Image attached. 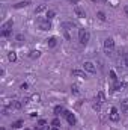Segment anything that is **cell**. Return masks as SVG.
<instances>
[{
    "mask_svg": "<svg viewBox=\"0 0 128 130\" xmlns=\"http://www.w3.org/2000/svg\"><path fill=\"white\" fill-rule=\"evenodd\" d=\"M51 126H53V127H59V126H60V120H59V118H54V120L51 121Z\"/></svg>",
    "mask_w": 128,
    "mask_h": 130,
    "instance_id": "d6986e66",
    "label": "cell"
},
{
    "mask_svg": "<svg viewBox=\"0 0 128 130\" xmlns=\"http://www.w3.org/2000/svg\"><path fill=\"white\" fill-rule=\"evenodd\" d=\"M72 76L80 77V79H86V77H88L86 73H84V70H72Z\"/></svg>",
    "mask_w": 128,
    "mask_h": 130,
    "instance_id": "ba28073f",
    "label": "cell"
},
{
    "mask_svg": "<svg viewBox=\"0 0 128 130\" xmlns=\"http://www.w3.org/2000/svg\"><path fill=\"white\" fill-rule=\"evenodd\" d=\"M11 33H12V29H9V30H2V35H3V36H9Z\"/></svg>",
    "mask_w": 128,
    "mask_h": 130,
    "instance_id": "603a6c76",
    "label": "cell"
},
{
    "mask_svg": "<svg viewBox=\"0 0 128 130\" xmlns=\"http://www.w3.org/2000/svg\"><path fill=\"white\" fill-rule=\"evenodd\" d=\"M125 14H127V17H128V8H125Z\"/></svg>",
    "mask_w": 128,
    "mask_h": 130,
    "instance_id": "1f68e13d",
    "label": "cell"
},
{
    "mask_svg": "<svg viewBox=\"0 0 128 130\" xmlns=\"http://www.w3.org/2000/svg\"><path fill=\"white\" fill-rule=\"evenodd\" d=\"M104 51H106L107 56L113 55V51H115V41H113V38H107L104 41Z\"/></svg>",
    "mask_w": 128,
    "mask_h": 130,
    "instance_id": "6da1fadb",
    "label": "cell"
},
{
    "mask_svg": "<svg viewBox=\"0 0 128 130\" xmlns=\"http://www.w3.org/2000/svg\"><path fill=\"white\" fill-rule=\"evenodd\" d=\"M97 17H98L101 21H106V14H104V12H101V11H100V12H97Z\"/></svg>",
    "mask_w": 128,
    "mask_h": 130,
    "instance_id": "e0dca14e",
    "label": "cell"
},
{
    "mask_svg": "<svg viewBox=\"0 0 128 130\" xmlns=\"http://www.w3.org/2000/svg\"><path fill=\"white\" fill-rule=\"evenodd\" d=\"M83 68L88 71V73H95L97 71V68H95V65L92 64V62H89V61H86L84 64H83Z\"/></svg>",
    "mask_w": 128,
    "mask_h": 130,
    "instance_id": "277c9868",
    "label": "cell"
},
{
    "mask_svg": "<svg viewBox=\"0 0 128 130\" xmlns=\"http://www.w3.org/2000/svg\"><path fill=\"white\" fill-rule=\"evenodd\" d=\"M124 86H125L124 83H116V85H115V91H121Z\"/></svg>",
    "mask_w": 128,
    "mask_h": 130,
    "instance_id": "7402d4cb",
    "label": "cell"
},
{
    "mask_svg": "<svg viewBox=\"0 0 128 130\" xmlns=\"http://www.w3.org/2000/svg\"><path fill=\"white\" fill-rule=\"evenodd\" d=\"M45 9H47V8H45L44 5H41V6H38V8L35 9V14H41V12H44Z\"/></svg>",
    "mask_w": 128,
    "mask_h": 130,
    "instance_id": "2e32d148",
    "label": "cell"
},
{
    "mask_svg": "<svg viewBox=\"0 0 128 130\" xmlns=\"http://www.w3.org/2000/svg\"><path fill=\"white\" fill-rule=\"evenodd\" d=\"M110 79H112L113 82H116V80H118V77H116V73H115L113 70H110Z\"/></svg>",
    "mask_w": 128,
    "mask_h": 130,
    "instance_id": "ffe728a7",
    "label": "cell"
},
{
    "mask_svg": "<svg viewBox=\"0 0 128 130\" xmlns=\"http://www.w3.org/2000/svg\"><path fill=\"white\" fill-rule=\"evenodd\" d=\"M17 39H18V41H23L24 38H23V35H17Z\"/></svg>",
    "mask_w": 128,
    "mask_h": 130,
    "instance_id": "f546056e",
    "label": "cell"
},
{
    "mask_svg": "<svg viewBox=\"0 0 128 130\" xmlns=\"http://www.w3.org/2000/svg\"><path fill=\"white\" fill-rule=\"evenodd\" d=\"M24 130H30V129H24Z\"/></svg>",
    "mask_w": 128,
    "mask_h": 130,
    "instance_id": "8d00e7d4",
    "label": "cell"
},
{
    "mask_svg": "<svg viewBox=\"0 0 128 130\" xmlns=\"http://www.w3.org/2000/svg\"><path fill=\"white\" fill-rule=\"evenodd\" d=\"M69 2H72V3H78V0H69Z\"/></svg>",
    "mask_w": 128,
    "mask_h": 130,
    "instance_id": "4dcf8cb0",
    "label": "cell"
},
{
    "mask_svg": "<svg viewBox=\"0 0 128 130\" xmlns=\"http://www.w3.org/2000/svg\"><path fill=\"white\" fill-rule=\"evenodd\" d=\"M122 111H128V98L122 101Z\"/></svg>",
    "mask_w": 128,
    "mask_h": 130,
    "instance_id": "44dd1931",
    "label": "cell"
},
{
    "mask_svg": "<svg viewBox=\"0 0 128 130\" xmlns=\"http://www.w3.org/2000/svg\"><path fill=\"white\" fill-rule=\"evenodd\" d=\"M60 112H65V109H63L62 106H56V108H54V114H56V115H59Z\"/></svg>",
    "mask_w": 128,
    "mask_h": 130,
    "instance_id": "ac0fdd59",
    "label": "cell"
},
{
    "mask_svg": "<svg viewBox=\"0 0 128 130\" xmlns=\"http://www.w3.org/2000/svg\"><path fill=\"white\" fill-rule=\"evenodd\" d=\"M124 65H125V67H128V53H125V55H124Z\"/></svg>",
    "mask_w": 128,
    "mask_h": 130,
    "instance_id": "484cf974",
    "label": "cell"
},
{
    "mask_svg": "<svg viewBox=\"0 0 128 130\" xmlns=\"http://www.w3.org/2000/svg\"><path fill=\"white\" fill-rule=\"evenodd\" d=\"M20 89H27V83H21V86H20Z\"/></svg>",
    "mask_w": 128,
    "mask_h": 130,
    "instance_id": "83f0119b",
    "label": "cell"
},
{
    "mask_svg": "<svg viewBox=\"0 0 128 130\" xmlns=\"http://www.w3.org/2000/svg\"><path fill=\"white\" fill-rule=\"evenodd\" d=\"M74 14H75V17H78V18H84V17H86L84 9L80 8V6H75V8H74Z\"/></svg>",
    "mask_w": 128,
    "mask_h": 130,
    "instance_id": "5b68a950",
    "label": "cell"
},
{
    "mask_svg": "<svg viewBox=\"0 0 128 130\" xmlns=\"http://www.w3.org/2000/svg\"><path fill=\"white\" fill-rule=\"evenodd\" d=\"M51 130H60V129H59V127H53Z\"/></svg>",
    "mask_w": 128,
    "mask_h": 130,
    "instance_id": "d6a6232c",
    "label": "cell"
},
{
    "mask_svg": "<svg viewBox=\"0 0 128 130\" xmlns=\"http://www.w3.org/2000/svg\"><path fill=\"white\" fill-rule=\"evenodd\" d=\"M54 17H56V12L54 11H47V17H45L47 20H53Z\"/></svg>",
    "mask_w": 128,
    "mask_h": 130,
    "instance_id": "9a60e30c",
    "label": "cell"
},
{
    "mask_svg": "<svg viewBox=\"0 0 128 130\" xmlns=\"http://www.w3.org/2000/svg\"><path fill=\"white\" fill-rule=\"evenodd\" d=\"M38 130H50L48 126H44V127H38Z\"/></svg>",
    "mask_w": 128,
    "mask_h": 130,
    "instance_id": "f1b7e54d",
    "label": "cell"
},
{
    "mask_svg": "<svg viewBox=\"0 0 128 130\" xmlns=\"http://www.w3.org/2000/svg\"><path fill=\"white\" fill-rule=\"evenodd\" d=\"M12 26H14V20L11 18V20H8L6 23H3V26H2V30H9Z\"/></svg>",
    "mask_w": 128,
    "mask_h": 130,
    "instance_id": "9c48e42d",
    "label": "cell"
},
{
    "mask_svg": "<svg viewBox=\"0 0 128 130\" xmlns=\"http://www.w3.org/2000/svg\"><path fill=\"white\" fill-rule=\"evenodd\" d=\"M89 38H91V35H89V32L86 29H80L78 30V41H80L81 45H86L89 42Z\"/></svg>",
    "mask_w": 128,
    "mask_h": 130,
    "instance_id": "7a4b0ae2",
    "label": "cell"
},
{
    "mask_svg": "<svg viewBox=\"0 0 128 130\" xmlns=\"http://www.w3.org/2000/svg\"><path fill=\"white\" fill-rule=\"evenodd\" d=\"M100 2H103V3H106V2H109V0H100Z\"/></svg>",
    "mask_w": 128,
    "mask_h": 130,
    "instance_id": "e575fe53",
    "label": "cell"
},
{
    "mask_svg": "<svg viewBox=\"0 0 128 130\" xmlns=\"http://www.w3.org/2000/svg\"><path fill=\"white\" fill-rule=\"evenodd\" d=\"M32 100H33V101H39V100H41V95H39V94H33V95H32Z\"/></svg>",
    "mask_w": 128,
    "mask_h": 130,
    "instance_id": "cb8c5ba5",
    "label": "cell"
},
{
    "mask_svg": "<svg viewBox=\"0 0 128 130\" xmlns=\"http://www.w3.org/2000/svg\"><path fill=\"white\" fill-rule=\"evenodd\" d=\"M27 5H29V2L24 0V2H18L17 5H14V8H15V9H20V8H26Z\"/></svg>",
    "mask_w": 128,
    "mask_h": 130,
    "instance_id": "7c38bea8",
    "label": "cell"
},
{
    "mask_svg": "<svg viewBox=\"0 0 128 130\" xmlns=\"http://www.w3.org/2000/svg\"><path fill=\"white\" fill-rule=\"evenodd\" d=\"M110 120L112 121H119V112H118V109L116 108H112V111H110Z\"/></svg>",
    "mask_w": 128,
    "mask_h": 130,
    "instance_id": "52a82bcc",
    "label": "cell"
},
{
    "mask_svg": "<svg viewBox=\"0 0 128 130\" xmlns=\"http://www.w3.org/2000/svg\"><path fill=\"white\" fill-rule=\"evenodd\" d=\"M71 89H72V92H74V94H78V88H77L75 85H74V86H72Z\"/></svg>",
    "mask_w": 128,
    "mask_h": 130,
    "instance_id": "4316f807",
    "label": "cell"
},
{
    "mask_svg": "<svg viewBox=\"0 0 128 130\" xmlns=\"http://www.w3.org/2000/svg\"><path fill=\"white\" fill-rule=\"evenodd\" d=\"M0 130H6V129H5V127H2V129H0Z\"/></svg>",
    "mask_w": 128,
    "mask_h": 130,
    "instance_id": "d590c367",
    "label": "cell"
},
{
    "mask_svg": "<svg viewBox=\"0 0 128 130\" xmlns=\"http://www.w3.org/2000/svg\"><path fill=\"white\" fill-rule=\"evenodd\" d=\"M8 59H9L11 62H15V61H17V53H15V51H11V53L8 55Z\"/></svg>",
    "mask_w": 128,
    "mask_h": 130,
    "instance_id": "5bb4252c",
    "label": "cell"
},
{
    "mask_svg": "<svg viewBox=\"0 0 128 130\" xmlns=\"http://www.w3.org/2000/svg\"><path fill=\"white\" fill-rule=\"evenodd\" d=\"M92 2H94V3H98V2H100V0H92Z\"/></svg>",
    "mask_w": 128,
    "mask_h": 130,
    "instance_id": "836d02e7",
    "label": "cell"
},
{
    "mask_svg": "<svg viewBox=\"0 0 128 130\" xmlns=\"http://www.w3.org/2000/svg\"><path fill=\"white\" fill-rule=\"evenodd\" d=\"M38 26H39L41 30H48L51 27L50 20H47V18H38Z\"/></svg>",
    "mask_w": 128,
    "mask_h": 130,
    "instance_id": "3957f363",
    "label": "cell"
},
{
    "mask_svg": "<svg viewBox=\"0 0 128 130\" xmlns=\"http://www.w3.org/2000/svg\"><path fill=\"white\" fill-rule=\"evenodd\" d=\"M41 56V51H38V50H32L30 53H29V58L30 59H38Z\"/></svg>",
    "mask_w": 128,
    "mask_h": 130,
    "instance_id": "8fae6325",
    "label": "cell"
},
{
    "mask_svg": "<svg viewBox=\"0 0 128 130\" xmlns=\"http://www.w3.org/2000/svg\"><path fill=\"white\" fill-rule=\"evenodd\" d=\"M45 124H47V121H45V120H39V121H38V127H44Z\"/></svg>",
    "mask_w": 128,
    "mask_h": 130,
    "instance_id": "d4e9b609",
    "label": "cell"
},
{
    "mask_svg": "<svg viewBox=\"0 0 128 130\" xmlns=\"http://www.w3.org/2000/svg\"><path fill=\"white\" fill-rule=\"evenodd\" d=\"M63 115L66 117V120H68V123H69L71 126H74V124H75V121H77V120H75V117H74V114H71V112H68V111H65V112H63Z\"/></svg>",
    "mask_w": 128,
    "mask_h": 130,
    "instance_id": "8992f818",
    "label": "cell"
},
{
    "mask_svg": "<svg viewBox=\"0 0 128 130\" xmlns=\"http://www.w3.org/2000/svg\"><path fill=\"white\" fill-rule=\"evenodd\" d=\"M47 44H48V47H50V48H53V47H56L57 39H56L54 36H51V38H48V39H47Z\"/></svg>",
    "mask_w": 128,
    "mask_h": 130,
    "instance_id": "30bf717a",
    "label": "cell"
},
{
    "mask_svg": "<svg viewBox=\"0 0 128 130\" xmlns=\"http://www.w3.org/2000/svg\"><path fill=\"white\" fill-rule=\"evenodd\" d=\"M23 124H24V121L23 120H18V121H15V123H12V129H20V127H23Z\"/></svg>",
    "mask_w": 128,
    "mask_h": 130,
    "instance_id": "4fadbf2b",
    "label": "cell"
}]
</instances>
